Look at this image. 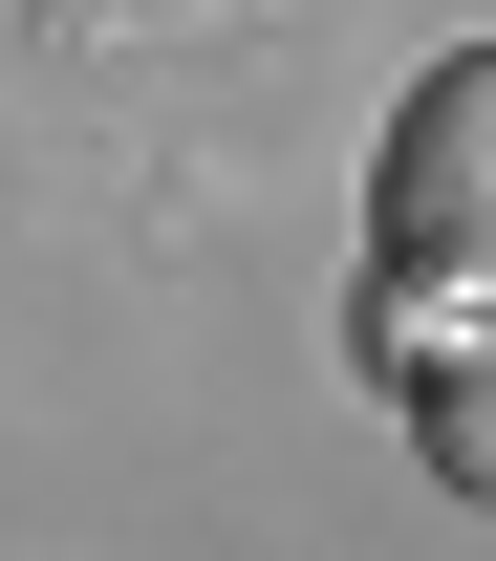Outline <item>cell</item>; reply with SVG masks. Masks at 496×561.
Segmentation results:
<instances>
[{
    "instance_id": "1",
    "label": "cell",
    "mask_w": 496,
    "mask_h": 561,
    "mask_svg": "<svg viewBox=\"0 0 496 561\" xmlns=\"http://www.w3.org/2000/svg\"><path fill=\"white\" fill-rule=\"evenodd\" d=\"M367 260L411 280V302H496V44H453V66L389 108V151H367Z\"/></svg>"
},
{
    "instance_id": "2",
    "label": "cell",
    "mask_w": 496,
    "mask_h": 561,
    "mask_svg": "<svg viewBox=\"0 0 496 561\" xmlns=\"http://www.w3.org/2000/svg\"><path fill=\"white\" fill-rule=\"evenodd\" d=\"M411 432H431V476L496 496V302H431V346H411Z\"/></svg>"
}]
</instances>
